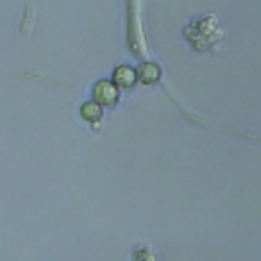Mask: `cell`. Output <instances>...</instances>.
Here are the masks:
<instances>
[{
  "label": "cell",
  "mask_w": 261,
  "mask_h": 261,
  "mask_svg": "<svg viewBox=\"0 0 261 261\" xmlns=\"http://www.w3.org/2000/svg\"><path fill=\"white\" fill-rule=\"evenodd\" d=\"M113 79H115V86L122 88V90H127L133 84L136 83V70H133L130 66H118L113 73Z\"/></svg>",
  "instance_id": "obj_2"
},
{
  "label": "cell",
  "mask_w": 261,
  "mask_h": 261,
  "mask_svg": "<svg viewBox=\"0 0 261 261\" xmlns=\"http://www.w3.org/2000/svg\"><path fill=\"white\" fill-rule=\"evenodd\" d=\"M133 261H158V256L149 249V247H143V249L136 250Z\"/></svg>",
  "instance_id": "obj_5"
},
{
  "label": "cell",
  "mask_w": 261,
  "mask_h": 261,
  "mask_svg": "<svg viewBox=\"0 0 261 261\" xmlns=\"http://www.w3.org/2000/svg\"><path fill=\"white\" fill-rule=\"evenodd\" d=\"M93 95L97 104L100 106H113L118 100V88L111 81H98L93 88Z\"/></svg>",
  "instance_id": "obj_1"
},
{
  "label": "cell",
  "mask_w": 261,
  "mask_h": 261,
  "mask_svg": "<svg viewBox=\"0 0 261 261\" xmlns=\"http://www.w3.org/2000/svg\"><path fill=\"white\" fill-rule=\"evenodd\" d=\"M81 115H83L88 122H93V120L100 118L102 109H100V106H98L97 102H86V104L83 106V109H81Z\"/></svg>",
  "instance_id": "obj_4"
},
{
  "label": "cell",
  "mask_w": 261,
  "mask_h": 261,
  "mask_svg": "<svg viewBox=\"0 0 261 261\" xmlns=\"http://www.w3.org/2000/svg\"><path fill=\"white\" fill-rule=\"evenodd\" d=\"M160 75H161L160 68H158V65H154V63H143V65H140V68L136 70V77H138L143 84H154L160 79Z\"/></svg>",
  "instance_id": "obj_3"
}]
</instances>
